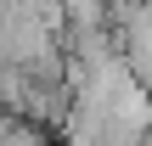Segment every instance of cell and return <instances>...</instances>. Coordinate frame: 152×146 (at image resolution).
I'll return each instance as SVG.
<instances>
[{"label":"cell","mask_w":152,"mask_h":146,"mask_svg":"<svg viewBox=\"0 0 152 146\" xmlns=\"http://www.w3.org/2000/svg\"><path fill=\"white\" fill-rule=\"evenodd\" d=\"M68 34H107V0H62Z\"/></svg>","instance_id":"cell-1"},{"label":"cell","mask_w":152,"mask_h":146,"mask_svg":"<svg viewBox=\"0 0 152 146\" xmlns=\"http://www.w3.org/2000/svg\"><path fill=\"white\" fill-rule=\"evenodd\" d=\"M0 146H51L39 124H28L23 113H0Z\"/></svg>","instance_id":"cell-2"}]
</instances>
